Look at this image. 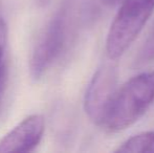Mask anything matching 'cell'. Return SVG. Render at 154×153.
I'll use <instances>...</instances> for the list:
<instances>
[{"label": "cell", "mask_w": 154, "mask_h": 153, "mask_svg": "<svg viewBox=\"0 0 154 153\" xmlns=\"http://www.w3.org/2000/svg\"><path fill=\"white\" fill-rule=\"evenodd\" d=\"M151 152H154V148H153V149H152V151H151Z\"/></svg>", "instance_id": "10"}, {"label": "cell", "mask_w": 154, "mask_h": 153, "mask_svg": "<svg viewBox=\"0 0 154 153\" xmlns=\"http://www.w3.org/2000/svg\"><path fill=\"white\" fill-rule=\"evenodd\" d=\"M154 148V131H147L128 139L116 150L121 153L151 152Z\"/></svg>", "instance_id": "6"}, {"label": "cell", "mask_w": 154, "mask_h": 153, "mask_svg": "<svg viewBox=\"0 0 154 153\" xmlns=\"http://www.w3.org/2000/svg\"><path fill=\"white\" fill-rule=\"evenodd\" d=\"M6 42H8V29L3 17L0 16V92L3 84L4 70H5Z\"/></svg>", "instance_id": "8"}, {"label": "cell", "mask_w": 154, "mask_h": 153, "mask_svg": "<svg viewBox=\"0 0 154 153\" xmlns=\"http://www.w3.org/2000/svg\"><path fill=\"white\" fill-rule=\"evenodd\" d=\"M44 130V116L29 115L0 139V153L32 151L42 139Z\"/></svg>", "instance_id": "5"}, {"label": "cell", "mask_w": 154, "mask_h": 153, "mask_svg": "<svg viewBox=\"0 0 154 153\" xmlns=\"http://www.w3.org/2000/svg\"><path fill=\"white\" fill-rule=\"evenodd\" d=\"M154 62V29L147 37L133 61L134 67H143Z\"/></svg>", "instance_id": "7"}, {"label": "cell", "mask_w": 154, "mask_h": 153, "mask_svg": "<svg viewBox=\"0 0 154 153\" xmlns=\"http://www.w3.org/2000/svg\"><path fill=\"white\" fill-rule=\"evenodd\" d=\"M118 72L112 64H104L93 75L84 98L86 115L94 124L103 126L116 92Z\"/></svg>", "instance_id": "4"}, {"label": "cell", "mask_w": 154, "mask_h": 153, "mask_svg": "<svg viewBox=\"0 0 154 153\" xmlns=\"http://www.w3.org/2000/svg\"><path fill=\"white\" fill-rule=\"evenodd\" d=\"M154 104V70L133 77L116 90L103 126L112 132L136 123Z\"/></svg>", "instance_id": "1"}, {"label": "cell", "mask_w": 154, "mask_h": 153, "mask_svg": "<svg viewBox=\"0 0 154 153\" xmlns=\"http://www.w3.org/2000/svg\"><path fill=\"white\" fill-rule=\"evenodd\" d=\"M66 32V13L61 10L49 20L32 48L29 66L32 79H41L59 57L65 44Z\"/></svg>", "instance_id": "3"}, {"label": "cell", "mask_w": 154, "mask_h": 153, "mask_svg": "<svg viewBox=\"0 0 154 153\" xmlns=\"http://www.w3.org/2000/svg\"><path fill=\"white\" fill-rule=\"evenodd\" d=\"M39 8H45L51 2V0H35Z\"/></svg>", "instance_id": "9"}, {"label": "cell", "mask_w": 154, "mask_h": 153, "mask_svg": "<svg viewBox=\"0 0 154 153\" xmlns=\"http://www.w3.org/2000/svg\"><path fill=\"white\" fill-rule=\"evenodd\" d=\"M154 12V0H124L109 27L106 53L116 60L133 43Z\"/></svg>", "instance_id": "2"}]
</instances>
